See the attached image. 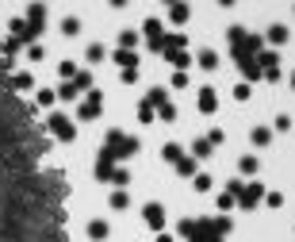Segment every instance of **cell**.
I'll list each match as a JSON object with an SVG mask.
<instances>
[{"label":"cell","mask_w":295,"mask_h":242,"mask_svg":"<svg viewBox=\"0 0 295 242\" xmlns=\"http://www.w3.org/2000/svg\"><path fill=\"white\" fill-rule=\"evenodd\" d=\"M43 23H46V12H43V4H31V8H27V27H31V31H43Z\"/></svg>","instance_id":"8"},{"label":"cell","mask_w":295,"mask_h":242,"mask_svg":"<svg viewBox=\"0 0 295 242\" xmlns=\"http://www.w3.org/2000/svg\"><path fill=\"white\" fill-rule=\"evenodd\" d=\"M192 158H211V142L207 138H196V142H192Z\"/></svg>","instance_id":"16"},{"label":"cell","mask_w":295,"mask_h":242,"mask_svg":"<svg viewBox=\"0 0 295 242\" xmlns=\"http://www.w3.org/2000/svg\"><path fill=\"white\" fill-rule=\"evenodd\" d=\"M218 4H223V8H234V4H238V0H218Z\"/></svg>","instance_id":"42"},{"label":"cell","mask_w":295,"mask_h":242,"mask_svg":"<svg viewBox=\"0 0 295 242\" xmlns=\"http://www.w3.org/2000/svg\"><path fill=\"white\" fill-rule=\"evenodd\" d=\"M180 154H184V150H180V146H176V142H169V146H165V150H161V158H165V162H173V165H176V162H180Z\"/></svg>","instance_id":"23"},{"label":"cell","mask_w":295,"mask_h":242,"mask_svg":"<svg viewBox=\"0 0 295 242\" xmlns=\"http://www.w3.org/2000/svg\"><path fill=\"white\" fill-rule=\"evenodd\" d=\"M112 8H127V0H112Z\"/></svg>","instance_id":"43"},{"label":"cell","mask_w":295,"mask_h":242,"mask_svg":"<svg viewBox=\"0 0 295 242\" xmlns=\"http://www.w3.org/2000/svg\"><path fill=\"white\" fill-rule=\"evenodd\" d=\"M115 62H119L123 69H127V66H134L138 58H134V50H119V54H115Z\"/></svg>","instance_id":"27"},{"label":"cell","mask_w":295,"mask_h":242,"mask_svg":"<svg viewBox=\"0 0 295 242\" xmlns=\"http://www.w3.org/2000/svg\"><path fill=\"white\" fill-rule=\"evenodd\" d=\"M146 227H154V231L165 227V207L161 204H146Z\"/></svg>","instance_id":"7"},{"label":"cell","mask_w":295,"mask_h":242,"mask_svg":"<svg viewBox=\"0 0 295 242\" xmlns=\"http://www.w3.org/2000/svg\"><path fill=\"white\" fill-rule=\"evenodd\" d=\"M157 115H161L165 123H173V119H176V108H173L169 100H161V104H157Z\"/></svg>","instance_id":"20"},{"label":"cell","mask_w":295,"mask_h":242,"mask_svg":"<svg viewBox=\"0 0 295 242\" xmlns=\"http://www.w3.org/2000/svg\"><path fill=\"white\" fill-rule=\"evenodd\" d=\"M50 131L61 142H73V138H77V127H73V119H65V115H50Z\"/></svg>","instance_id":"3"},{"label":"cell","mask_w":295,"mask_h":242,"mask_svg":"<svg viewBox=\"0 0 295 242\" xmlns=\"http://www.w3.org/2000/svg\"><path fill=\"white\" fill-rule=\"evenodd\" d=\"M157 242H173V234H165V231H157Z\"/></svg>","instance_id":"41"},{"label":"cell","mask_w":295,"mask_h":242,"mask_svg":"<svg viewBox=\"0 0 295 242\" xmlns=\"http://www.w3.org/2000/svg\"><path fill=\"white\" fill-rule=\"evenodd\" d=\"M112 185H119V189H127V185H130V173H127V169H115V173H112Z\"/></svg>","instance_id":"28"},{"label":"cell","mask_w":295,"mask_h":242,"mask_svg":"<svg viewBox=\"0 0 295 242\" xmlns=\"http://www.w3.org/2000/svg\"><path fill=\"white\" fill-rule=\"evenodd\" d=\"M238 169H242L245 177H253V173H257V158H253V154H245L242 162H238Z\"/></svg>","instance_id":"24"},{"label":"cell","mask_w":295,"mask_h":242,"mask_svg":"<svg viewBox=\"0 0 295 242\" xmlns=\"http://www.w3.org/2000/svg\"><path fill=\"white\" fill-rule=\"evenodd\" d=\"M85 88H92V77H88V73H81V69H77L73 77H65V85L58 88V96H61V100H77V96L85 93Z\"/></svg>","instance_id":"2"},{"label":"cell","mask_w":295,"mask_h":242,"mask_svg":"<svg viewBox=\"0 0 295 242\" xmlns=\"http://www.w3.org/2000/svg\"><path fill=\"white\" fill-rule=\"evenodd\" d=\"M249 138L257 142V146H265V142L272 138V131H269V127H253V131H249Z\"/></svg>","instance_id":"21"},{"label":"cell","mask_w":295,"mask_h":242,"mask_svg":"<svg viewBox=\"0 0 295 242\" xmlns=\"http://www.w3.org/2000/svg\"><path fill=\"white\" fill-rule=\"evenodd\" d=\"M165 4H176V0H165Z\"/></svg>","instance_id":"44"},{"label":"cell","mask_w":295,"mask_h":242,"mask_svg":"<svg viewBox=\"0 0 295 242\" xmlns=\"http://www.w3.org/2000/svg\"><path fill=\"white\" fill-rule=\"evenodd\" d=\"M176 173H180V177H192V173H196V158H184V154H180V162H176Z\"/></svg>","instance_id":"17"},{"label":"cell","mask_w":295,"mask_h":242,"mask_svg":"<svg viewBox=\"0 0 295 242\" xmlns=\"http://www.w3.org/2000/svg\"><path fill=\"white\" fill-rule=\"evenodd\" d=\"M234 100H249V85H245V81L234 88Z\"/></svg>","instance_id":"37"},{"label":"cell","mask_w":295,"mask_h":242,"mask_svg":"<svg viewBox=\"0 0 295 242\" xmlns=\"http://www.w3.org/2000/svg\"><path fill=\"white\" fill-rule=\"evenodd\" d=\"M127 204H130V196H127V192L119 189V192H115V196H112V207H127Z\"/></svg>","instance_id":"31"},{"label":"cell","mask_w":295,"mask_h":242,"mask_svg":"<svg viewBox=\"0 0 295 242\" xmlns=\"http://www.w3.org/2000/svg\"><path fill=\"white\" fill-rule=\"evenodd\" d=\"M12 81H16V88H31V77H27V73H16Z\"/></svg>","instance_id":"39"},{"label":"cell","mask_w":295,"mask_h":242,"mask_svg":"<svg viewBox=\"0 0 295 242\" xmlns=\"http://www.w3.org/2000/svg\"><path fill=\"white\" fill-rule=\"evenodd\" d=\"M88 238H92V242L107 238V223H104V219H92V223H88Z\"/></svg>","instance_id":"12"},{"label":"cell","mask_w":295,"mask_h":242,"mask_svg":"<svg viewBox=\"0 0 295 242\" xmlns=\"http://www.w3.org/2000/svg\"><path fill=\"white\" fill-rule=\"evenodd\" d=\"M107 150H112V158H134L138 154V138L123 135V131H107Z\"/></svg>","instance_id":"1"},{"label":"cell","mask_w":295,"mask_h":242,"mask_svg":"<svg viewBox=\"0 0 295 242\" xmlns=\"http://www.w3.org/2000/svg\"><path fill=\"white\" fill-rule=\"evenodd\" d=\"M146 39H150V46H161V39H165V31H161V23H157V19H146Z\"/></svg>","instance_id":"9"},{"label":"cell","mask_w":295,"mask_h":242,"mask_svg":"<svg viewBox=\"0 0 295 242\" xmlns=\"http://www.w3.org/2000/svg\"><path fill=\"white\" fill-rule=\"evenodd\" d=\"M61 35H65V39L81 35V19H77V16H65V19H61Z\"/></svg>","instance_id":"14"},{"label":"cell","mask_w":295,"mask_h":242,"mask_svg":"<svg viewBox=\"0 0 295 242\" xmlns=\"http://www.w3.org/2000/svg\"><path fill=\"white\" fill-rule=\"evenodd\" d=\"M223 138H226V135H223V127H215V131L207 135V142H211V146H223Z\"/></svg>","instance_id":"33"},{"label":"cell","mask_w":295,"mask_h":242,"mask_svg":"<svg viewBox=\"0 0 295 242\" xmlns=\"http://www.w3.org/2000/svg\"><path fill=\"white\" fill-rule=\"evenodd\" d=\"M173 85H176V88H188V73H184V69H180V73L173 77Z\"/></svg>","instance_id":"40"},{"label":"cell","mask_w":295,"mask_h":242,"mask_svg":"<svg viewBox=\"0 0 295 242\" xmlns=\"http://www.w3.org/2000/svg\"><path fill=\"white\" fill-rule=\"evenodd\" d=\"M119 46H123V50H134V46H138V31H123L119 35Z\"/></svg>","instance_id":"18"},{"label":"cell","mask_w":295,"mask_h":242,"mask_svg":"<svg viewBox=\"0 0 295 242\" xmlns=\"http://www.w3.org/2000/svg\"><path fill=\"white\" fill-rule=\"evenodd\" d=\"M200 66L203 69H218V54L215 50H200Z\"/></svg>","instance_id":"19"},{"label":"cell","mask_w":295,"mask_h":242,"mask_svg":"<svg viewBox=\"0 0 295 242\" xmlns=\"http://www.w3.org/2000/svg\"><path fill=\"white\" fill-rule=\"evenodd\" d=\"M192 185H196V192H211V177H207V173H196Z\"/></svg>","instance_id":"25"},{"label":"cell","mask_w":295,"mask_h":242,"mask_svg":"<svg viewBox=\"0 0 295 242\" xmlns=\"http://www.w3.org/2000/svg\"><path fill=\"white\" fill-rule=\"evenodd\" d=\"M58 73H61V77H73V73H77V66H73V62H61Z\"/></svg>","instance_id":"36"},{"label":"cell","mask_w":295,"mask_h":242,"mask_svg":"<svg viewBox=\"0 0 295 242\" xmlns=\"http://www.w3.org/2000/svg\"><path fill=\"white\" fill-rule=\"evenodd\" d=\"M291 85H295V73H291Z\"/></svg>","instance_id":"45"},{"label":"cell","mask_w":295,"mask_h":242,"mask_svg":"<svg viewBox=\"0 0 295 242\" xmlns=\"http://www.w3.org/2000/svg\"><path fill=\"white\" fill-rule=\"evenodd\" d=\"M138 119L142 123H154V104H138Z\"/></svg>","instance_id":"29"},{"label":"cell","mask_w":295,"mask_h":242,"mask_svg":"<svg viewBox=\"0 0 295 242\" xmlns=\"http://www.w3.org/2000/svg\"><path fill=\"white\" fill-rule=\"evenodd\" d=\"M123 81H127V85H134V81H138V66H127V69H123Z\"/></svg>","instance_id":"32"},{"label":"cell","mask_w":295,"mask_h":242,"mask_svg":"<svg viewBox=\"0 0 295 242\" xmlns=\"http://www.w3.org/2000/svg\"><path fill=\"white\" fill-rule=\"evenodd\" d=\"M27 58H31V62H43V58H46L43 43H31V46H27Z\"/></svg>","instance_id":"26"},{"label":"cell","mask_w":295,"mask_h":242,"mask_svg":"<svg viewBox=\"0 0 295 242\" xmlns=\"http://www.w3.org/2000/svg\"><path fill=\"white\" fill-rule=\"evenodd\" d=\"M215 104H218L215 88H200V112H215Z\"/></svg>","instance_id":"11"},{"label":"cell","mask_w":295,"mask_h":242,"mask_svg":"<svg viewBox=\"0 0 295 242\" xmlns=\"http://www.w3.org/2000/svg\"><path fill=\"white\" fill-rule=\"evenodd\" d=\"M112 173H115V158H112V150H100V158H96V177L100 181H112Z\"/></svg>","instance_id":"4"},{"label":"cell","mask_w":295,"mask_h":242,"mask_svg":"<svg viewBox=\"0 0 295 242\" xmlns=\"http://www.w3.org/2000/svg\"><path fill=\"white\" fill-rule=\"evenodd\" d=\"M85 58H88V62H104V58H107V50H104L100 43H92V46L85 50Z\"/></svg>","instance_id":"22"},{"label":"cell","mask_w":295,"mask_h":242,"mask_svg":"<svg viewBox=\"0 0 295 242\" xmlns=\"http://www.w3.org/2000/svg\"><path fill=\"white\" fill-rule=\"evenodd\" d=\"M39 104H43V108H50V104H54V93H50V88H39Z\"/></svg>","instance_id":"34"},{"label":"cell","mask_w":295,"mask_h":242,"mask_svg":"<svg viewBox=\"0 0 295 242\" xmlns=\"http://www.w3.org/2000/svg\"><path fill=\"white\" fill-rule=\"evenodd\" d=\"M226 207H234V192H218V211H226Z\"/></svg>","instance_id":"30"},{"label":"cell","mask_w":295,"mask_h":242,"mask_svg":"<svg viewBox=\"0 0 295 242\" xmlns=\"http://www.w3.org/2000/svg\"><path fill=\"white\" fill-rule=\"evenodd\" d=\"M269 43H272V46L287 43V27H284V23H272V27H269Z\"/></svg>","instance_id":"15"},{"label":"cell","mask_w":295,"mask_h":242,"mask_svg":"<svg viewBox=\"0 0 295 242\" xmlns=\"http://www.w3.org/2000/svg\"><path fill=\"white\" fill-rule=\"evenodd\" d=\"M161 54H165V58H169V62H173V66H176V69H184V66H192V58H188V54H184V50H180V46H176V50H161Z\"/></svg>","instance_id":"13"},{"label":"cell","mask_w":295,"mask_h":242,"mask_svg":"<svg viewBox=\"0 0 295 242\" xmlns=\"http://www.w3.org/2000/svg\"><path fill=\"white\" fill-rule=\"evenodd\" d=\"M276 131H291V115H276Z\"/></svg>","instance_id":"38"},{"label":"cell","mask_w":295,"mask_h":242,"mask_svg":"<svg viewBox=\"0 0 295 242\" xmlns=\"http://www.w3.org/2000/svg\"><path fill=\"white\" fill-rule=\"evenodd\" d=\"M169 16H173V23H188L192 8H188V4H180V0H176V4H169Z\"/></svg>","instance_id":"10"},{"label":"cell","mask_w":295,"mask_h":242,"mask_svg":"<svg viewBox=\"0 0 295 242\" xmlns=\"http://www.w3.org/2000/svg\"><path fill=\"white\" fill-rule=\"evenodd\" d=\"M265 200H269V207H284V192H269Z\"/></svg>","instance_id":"35"},{"label":"cell","mask_w":295,"mask_h":242,"mask_svg":"<svg viewBox=\"0 0 295 242\" xmlns=\"http://www.w3.org/2000/svg\"><path fill=\"white\" fill-rule=\"evenodd\" d=\"M100 108H104V96H100V93H88L77 115H81V119H96V115H100Z\"/></svg>","instance_id":"5"},{"label":"cell","mask_w":295,"mask_h":242,"mask_svg":"<svg viewBox=\"0 0 295 242\" xmlns=\"http://www.w3.org/2000/svg\"><path fill=\"white\" fill-rule=\"evenodd\" d=\"M261 196H265V189H261L257 181H253V185H242V189H238V200H242V207H253Z\"/></svg>","instance_id":"6"}]
</instances>
